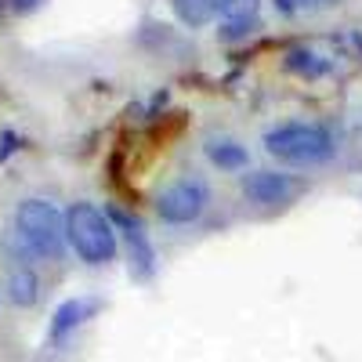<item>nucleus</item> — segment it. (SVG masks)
Returning <instances> with one entry per match:
<instances>
[{
    "mask_svg": "<svg viewBox=\"0 0 362 362\" xmlns=\"http://www.w3.org/2000/svg\"><path fill=\"white\" fill-rule=\"evenodd\" d=\"M264 153L290 167H315L334 160V134L319 124H279L264 134Z\"/></svg>",
    "mask_w": 362,
    "mask_h": 362,
    "instance_id": "f03ea898",
    "label": "nucleus"
},
{
    "mask_svg": "<svg viewBox=\"0 0 362 362\" xmlns=\"http://www.w3.org/2000/svg\"><path fill=\"white\" fill-rule=\"evenodd\" d=\"M290 69L293 73H300V76H319V73H326V62H319V54H312V51H290Z\"/></svg>",
    "mask_w": 362,
    "mask_h": 362,
    "instance_id": "ddd939ff",
    "label": "nucleus"
},
{
    "mask_svg": "<svg viewBox=\"0 0 362 362\" xmlns=\"http://www.w3.org/2000/svg\"><path fill=\"white\" fill-rule=\"evenodd\" d=\"M109 221H116L119 228H124V235H127V250H131V272L138 279H148L156 272V250H153V243H148V235H145V228L138 225V221H131L124 210H109Z\"/></svg>",
    "mask_w": 362,
    "mask_h": 362,
    "instance_id": "423d86ee",
    "label": "nucleus"
},
{
    "mask_svg": "<svg viewBox=\"0 0 362 362\" xmlns=\"http://www.w3.org/2000/svg\"><path fill=\"white\" fill-rule=\"evenodd\" d=\"M15 232L25 254L54 261L66 250V218L51 199H22L15 210Z\"/></svg>",
    "mask_w": 362,
    "mask_h": 362,
    "instance_id": "f257e3e1",
    "label": "nucleus"
},
{
    "mask_svg": "<svg viewBox=\"0 0 362 362\" xmlns=\"http://www.w3.org/2000/svg\"><path fill=\"white\" fill-rule=\"evenodd\" d=\"M341 0H276V11L279 15H315L326 8H337Z\"/></svg>",
    "mask_w": 362,
    "mask_h": 362,
    "instance_id": "f8f14e48",
    "label": "nucleus"
},
{
    "mask_svg": "<svg viewBox=\"0 0 362 362\" xmlns=\"http://www.w3.org/2000/svg\"><path fill=\"white\" fill-rule=\"evenodd\" d=\"M214 15L221 22V37L239 40L257 25L261 15V0H214Z\"/></svg>",
    "mask_w": 362,
    "mask_h": 362,
    "instance_id": "0eeeda50",
    "label": "nucleus"
},
{
    "mask_svg": "<svg viewBox=\"0 0 362 362\" xmlns=\"http://www.w3.org/2000/svg\"><path fill=\"white\" fill-rule=\"evenodd\" d=\"M33 4H37V0H15V8H18V11H29Z\"/></svg>",
    "mask_w": 362,
    "mask_h": 362,
    "instance_id": "4468645a",
    "label": "nucleus"
},
{
    "mask_svg": "<svg viewBox=\"0 0 362 362\" xmlns=\"http://www.w3.org/2000/svg\"><path fill=\"white\" fill-rule=\"evenodd\" d=\"M170 8H174L177 22L189 29H199L214 18V0H170Z\"/></svg>",
    "mask_w": 362,
    "mask_h": 362,
    "instance_id": "9b49d317",
    "label": "nucleus"
},
{
    "mask_svg": "<svg viewBox=\"0 0 362 362\" xmlns=\"http://www.w3.org/2000/svg\"><path fill=\"white\" fill-rule=\"evenodd\" d=\"M95 312H98V300H90V297H69L66 305H58L54 315H51V326H47L51 344H62L73 329H80Z\"/></svg>",
    "mask_w": 362,
    "mask_h": 362,
    "instance_id": "6e6552de",
    "label": "nucleus"
},
{
    "mask_svg": "<svg viewBox=\"0 0 362 362\" xmlns=\"http://www.w3.org/2000/svg\"><path fill=\"white\" fill-rule=\"evenodd\" d=\"M66 243L76 250L83 264H109L119 250L109 214L95 203H73L66 210Z\"/></svg>",
    "mask_w": 362,
    "mask_h": 362,
    "instance_id": "7ed1b4c3",
    "label": "nucleus"
},
{
    "mask_svg": "<svg viewBox=\"0 0 362 362\" xmlns=\"http://www.w3.org/2000/svg\"><path fill=\"white\" fill-rule=\"evenodd\" d=\"M293 192H297L293 177L290 174H279V170H250L243 177V196H247V203H257V206L286 203Z\"/></svg>",
    "mask_w": 362,
    "mask_h": 362,
    "instance_id": "39448f33",
    "label": "nucleus"
},
{
    "mask_svg": "<svg viewBox=\"0 0 362 362\" xmlns=\"http://www.w3.org/2000/svg\"><path fill=\"white\" fill-rule=\"evenodd\" d=\"M4 290L15 308H33L40 300V276L33 268H11L4 279Z\"/></svg>",
    "mask_w": 362,
    "mask_h": 362,
    "instance_id": "1a4fd4ad",
    "label": "nucleus"
},
{
    "mask_svg": "<svg viewBox=\"0 0 362 362\" xmlns=\"http://www.w3.org/2000/svg\"><path fill=\"white\" fill-rule=\"evenodd\" d=\"M206 199H210V192L199 177H177L174 185H167L160 192L156 214L163 225H192L206 210Z\"/></svg>",
    "mask_w": 362,
    "mask_h": 362,
    "instance_id": "20e7f679",
    "label": "nucleus"
},
{
    "mask_svg": "<svg viewBox=\"0 0 362 362\" xmlns=\"http://www.w3.org/2000/svg\"><path fill=\"white\" fill-rule=\"evenodd\" d=\"M206 160L214 167H221V170H243L250 163L247 148L239 145L235 138H210L206 141Z\"/></svg>",
    "mask_w": 362,
    "mask_h": 362,
    "instance_id": "9d476101",
    "label": "nucleus"
}]
</instances>
